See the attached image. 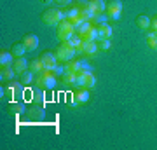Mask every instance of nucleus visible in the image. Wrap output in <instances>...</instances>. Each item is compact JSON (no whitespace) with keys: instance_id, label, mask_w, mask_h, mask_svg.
Listing matches in <instances>:
<instances>
[{"instance_id":"nucleus-1","label":"nucleus","mask_w":157,"mask_h":150,"mask_svg":"<svg viewBox=\"0 0 157 150\" xmlns=\"http://www.w3.org/2000/svg\"><path fill=\"white\" fill-rule=\"evenodd\" d=\"M63 19H67V17H65V12L61 11V7H51V9L42 12V21L49 26H58Z\"/></svg>"},{"instance_id":"nucleus-2","label":"nucleus","mask_w":157,"mask_h":150,"mask_svg":"<svg viewBox=\"0 0 157 150\" xmlns=\"http://www.w3.org/2000/svg\"><path fill=\"white\" fill-rule=\"evenodd\" d=\"M54 52L58 56V61H63V63H68L70 60H73L77 56V49L72 44H68V42H61Z\"/></svg>"},{"instance_id":"nucleus-3","label":"nucleus","mask_w":157,"mask_h":150,"mask_svg":"<svg viewBox=\"0 0 157 150\" xmlns=\"http://www.w3.org/2000/svg\"><path fill=\"white\" fill-rule=\"evenodd\" d=\"M75 37V26L70 19H63L59 25H58V39L61 42H68Z\"/></svg>"},{"instance_id":"nucleus-4","label":"nucleus","mask_w":157,"mask_h":150,"mask_svg":"<svg viewBox=\"0 0 157 150\" xmlns=\"http://www.w3.org/2000/svg\"><path fill=\"white\" fill-rule=\"evenodd\" d=\"M65 68H67V72H75V73L77 72H86V73L93 72V67L87 63L86 58H73L68 63H65Z\"/></svg>"},{"instance_id":"nucleus-5","label":"nucleus","mask_w":157,"mask_h":150,"mask_svg":"<svg viewBox=\"0 0 157 150\" xmlns=\"http://www.w3.org/2000/svg\"><path fill=\"white\" fill-rule=\"evenodd\" d=\"M37 84L39 87L42 89H54L58 84V79H56V73L54 72H40L39 77H37Z\"/></svg>"},{"instance_id":"nucleus-6","label":"nucleus","mask_w":157,"mask_h":150,"mask_svg":"<svg viewBox=\"0 0 157 150\" xmlns=\"http://www.w3.org/2000/svg\"><path fill=\"white\" fill-rule=\"evenodd\" d=\"M40 61H42V67H44L45 72H54V68L58 67V56L56 52H52V51H44L42 54L39 56Z\"/></svg>"},{"instance_id":"nucleus-7","label":"nucleus","mask_w":157,"mask_h":150,"mask_svg":"<svg viewBox=\"0 0 157 150\" xmlns=\"http://www.w3.org/2000/svg\"><path fill=\"white\" fill-rule=\"evenodd\" d=\"M121 12H122V2L121 0H110L107 4V14L110 19L117 21L119 17H121Z\"/></svg>"},{"instance_id":"nucleus-8","label":"nucleus","mask_w":157,"mask_h":150,"mask_svg":"<svg viewBox=\"0 0 157 150\" xmlns=\"http://www.w3.org/2000/svg\"><path fill=\"white\" fill-rule=\"evenodd\" d=\"M98 51H100L98 40H96V42H84V40H82V45L77 49V52H80V54H86V56H94Z\"/></svg>"},{"instance_id":"nucleus-9","label":"nucleus","mask_w":157,"mask_h":150,"mask_svg":"<svg viewBox=\"0 0 157 150\" xmlns=\"http://www.w3.org/2000/svg\"><path fill=\"white\" fill-rule=\"evenodd\" d=\"M12 68H14V72H16V75H23V73L26 72L30 68V63L26 61V58H16L14 60V63H12Z\"/></svg>"},{"instance_id":"nucleus-10","label":"nucleus","mask_w":157,"mask_h":150,"mask_svg":"<svg viewBox=\"0 0 157 150\" xmlns=\"http://www.w3.org/2000/svg\"><path fill=\"white\" fill-rule=\"evenodd\" d=\"M23 44H25V47L28 51H35L37 47H39V37L35 33H26L25 37H23V40H21Z\"/></svg>"},{"instance_id":"nucleus-11","label":"nucleus","mask_w":157,"mask_h":150,"mask_svg":"<svg viewBox=\"0 0 157 150\" xmlns=\"http://www.w3.org/2000/svg\"><path fill=\"white\" fill-rule=\"evenodd\" d=\"M28 119L30 121H42L44 119V108L37 103L35 106H32L28 110Z\"/></svg>"},{"instance_id":"nucleus-12","label":"nucleus","mask_w":157,"mask_h":150,"mask_svg":"<svg viewBox=\"0 0 157 150\" xmlns=\"http://www.w3.org/2000/svg\"><path fill=\"white\" fill-rule=\"evenodd\" d=\"M113 33V28L108 25V23H105V25H100L98 26V40L101 39H110Z\"/></svg>"},{"instance_id":"nucleus-13","label":"nucleus","mask_w":157,"mask_h":150,"mask_svg":"<svg viewBox=\"0 0 157 150\" xmlns=\"http://www.w3.org/2000/svg\"><path fill=\"white\" fill-rule=\"evenodd\" d=\"M16 75L12 65H7V67H0V80L6 82V80H12V77Z\"/></svg>"},{"instance_id":"nucleus-14","label":"nucleus","mask_w":157,"mask_h":150,"mask_svg":"<svg viewBox=\"0 0 157 150\" xmlns=\"http://www.w3.org/2000/svg\"><path fill=\"white\" fill-rule=\"evenodd\" d=\"M73 98L78 101V105H80V103H87V101H89V89L87 87H78V91L73 93Z\"/></svg>"},{"instance_id":"nucleus-15","label":"nucleus","mask_w":157,"mask_h":150,"mask_svg":"<svg viewBox=\"0 0 157 150\" xmlns=\"http://www.w3.org/2000/svg\"><path fill=\"white\" fill-rule=\"evenodd\" d=\"M80 39L84 42H96L98 40V26H91L87 32H84L80 35Z\"/></svg>"},{"instance_id":"nucleus-16","label":"nucleus","mask_w":157,"mask_h":150,"mask_svg":"<svg viewBox=\"0 0 157 150\" xmlns=\"http://www.w3.org/2000/svg\"><path fill=\"white\" fill-rule=\"evenodd\" d=\"M14 56H12L11 51H0V67H7V65H12L14 63Z\"/></svg>"},{"instance_id":"nucleus-17","label":"nucleus","mask_w":157,"mask_h":150,"mask_svg":"<svg viewBox=\"0 0 157 150\" xmlns=\"http://www.w3.org/2000/svg\"><path fill=\"white\" fill-rule=\"evenodd\" d=\"M78 9H80V16L84 17L86 21H93L96 16V12L93 11L89 7V4H84V6H78Z\"/></svg>"},{"instance_id":"nucleus-18","label":"nucleus","mask_w":157,"mask_h":150,"mask_svg":"<svg viewBox=\"0 0 157 150\" xmlns=\"http://www.w3.org/2000/svg\"><path fill=\"white\" fill-rule=\"evenodd\" d=\"M89 7L96 14H101V12H107V4L103 0H89Z\"/></svg>"},{"instance_id":"nucleus-19","label":"nucleus","mask_w":157,"mask_h":150,"mask_svg":"<svg viewBox=\"0 0 157 150\" xmlns=\"http://www.w3.org/2000/svg\"><path fill=\"white\" fill-rule=\"evenodd\" d=\"M26 47H25V44L23 42H14L12 44V47H11V52H12V56L14 58H21V56H25V52H26Z\"/></svg>"},{"instance_id":"nucleus-20","label":"nucleus","mask_w":157,"mask_h":150,"mask_svg":"<svg viewBox=\"0 0 157 150\" xmlns=\"http://www.w3.org/2000/svg\"><path fill=\"white\" fill-rule=\"evenodd\" d=\"M33 80H35V73L32 72L30 68L23 73V75H19V84H21V86H30Z\"/></svg>"},{"instance_id":"nucleus-21","label":"nucleus","mask_w":157,"mask_h":150,"mask_svg":"<svg viewBox=\"0 0 157 150\" xmlns=\"http://www.w3.org/2000/svg\"><path fill=\"white\" fill-rule=\"evenodd\" d=\"M147 44H148V47L154 51H157V32H154V30H147Z\"/></svg>"},{"instance_id":"nucleus-22","label":"nucleus","mask_w":157,"mask_h":150,"mask_svg":"<svg viewBox=\"0 0 157 150\" xmlns=\"http://www.w3.org/2000/svg\"><path fill=\"white\" fill-rule=\"evenodd\" d=\"M136 25H138V28H141L143 32H147V30H150V17L145 16V14H140V16L136 17Z\"/></svg>"},{"instance_id":"nucleus-23","label":"nucleus","mask_w":157,"mask_h":150,"mask_svg":"<svg viewBox=\"0 0 157 150\" xmlns=\"http://www.w3.org/2000/svg\"><path fill=\"white\" fill-rule=\"evenodd\" d=\"M75 79H77V73L75 72L63 73V84H67V86H75Z\"/></svg>"},{"instance_id":"nucleus-24","label":"nucleus","mask_w":157,"mask_h":150,"mask_svg":"<svg viewBox=\"0 0 157 150\" xmlns=\"http://www.w3.org/2000/svg\"><path fill=\"white\" fill-rule=\"evenodd\" d=\"M80 16V9H78V6L75 7H70V9H67V12H65V17L67 19H70V21H73L75 17Z\"/></svg>"},{"instance_id":"nucleus-25","label":"nucleus","mask_w":157,"mask_h":150,"mask_svg":"<svg viewBox=\"0 0 157 150\" xmlns=\"http://www.w3.org/2000/svg\"><path fill=\"white\" fill-rule=\"evenodd\" d=\"M30 70H32L33 73L44 72V67H42V61H40V58H35V60H32V63H30Z\"/></svg>"},{"instance_id":"nucleus-26","label":"nucleus","mask_w":157,"mask_h":150,"mask_svg":"<svg viewBox=\"0 0 157 150\" xmlns=\"http://www.w3.org/2000/svg\"><path fill=\"white\" fill-rule=\"evenodd\" d=\"M108 19H110V17H108V14H105V12H101V14H96L94 16V19H93V25H94V26H100V25H105V23L108 21Z\"/></svg>"},{"instance_id":"nucleus-27","label":"nucleus","mask_w":157,"mask_h":150,"mask_svg":"<svg viewBox=\"0 0 157 150\" xmlns=\"http://www.w3.org/2000/svg\"><path fill=\"white\" fill-rule=\"evenodd\" d=\"M89 73H91V72H89ZM86 79H87V73H86V72H77L75 86H77V87H86Z\"/></svg>"},{"instance_id":"nucleus-28","label":"nucleus","mask_w":157,"mask_h":150,"mask_svg":"<svg viewBox=\"0 0 157 150\" xmlns=\"http://www.w3.org/2000/svg\"><path fill=\"white\" fill-rule=\"evenodd\" d=\"M91 26H94V25H93L91 21H82V23H80V25H78L77 28H75V32H77L78 35H82L84 32H87V30H89Z\"/></svg>"},{"instance_id":"nucleus-29","label":"nucleus","mask_w":157,"mask_h":150,"mask_svg":"<svg viewBox=\"0 0 157 150\" xmlns=\"http://www.w3.org/2000/svg\"><path fill=\"white\" fill-rule=\"evenodd\" d=\"M42 96H44V93H42V87H39L37 89V91H33V93H32V101H35V103H42V101H44V98H42Z\"/></svg>"},{"instance_id":"nucleus-30","label":"nucleus","mask_w":157,"mask_h":150,"mask_svg":"<svg viewBox=\"0 0 157 150\" xmlns=\"http://www.w3.org/2000/svg\"><path fill=\"white\" fill-rule=\"evenodd\" d=\"M11 110L14 112V113H23V112H26V108H25L23 103H16V101H12V103H11Z\"/></svg>"},{"instance_id":"nucleus-31","label":"nucleus","mask_w":157,"mask_h":150,"mask_svg":"<svg viewBox=\"0 0 157 150\" xmlns=\"http://www.w3.org/2000/svg\"><path fill=\"white\" fill-rule=\"evenodd\" d=\"M94 86H96V77H94V73L91 72V73H87V79H86V87L93 89Z\"/></svg>"},{"instance_id":"nucleus-32","label":"nucleus","mask_w":157,"mask_h":150,"mask_svg":"<svg viewBox=\"0 0 157 150\" xmlns=\"http://www.w3.org/2000/svg\"><path fill=\"white\" fill-rule=\"evenodd\" d=\"M98 45H100V51H108L112 47V42H110V39H101L98 40Z\"/></svg>"},{"instance_id":"nucleus-33","label":"nucleus","mask_w":157,"mask_h":150,"mask_svg":"<svg viewBox=\"0 0 157 150\" xmlns=\"http://www.w3.org/2000/svg\"><path fill=\"white\" fill-rule=\"evenodd\" d=\"M54 2H56L59 7H65V6H70V4H72V0H54Z\"/></svg>"},{"instance_id":"nucleus-34","label":"nucleus","mask_w":157,"mask_h":150,"mask_svg":"<svg viewBox=\"0 0 157 150\" xmlns=\"http://www.w3.org/2000/svg\"><path fill=\"white\" fill-rule=\"evenodd\" d=\"M150 28L154 30V32H157V16L150 17Z\"/></svg>"},{"instance_id":"nucleus-35","label":"nucleus","mask_w":157,"mask_h":150,"mask_svg":"<svg viewBox=\"0 0 157 150\" xmlns=\"http://www.w3.org/2000/svg\"><path fill=\"white\" fill-rule=\"evenodd\" d=\"M65 72H67V68L65 67H59V65H58V67L54 68V73H56V75H63Z\"/></svg>"},{"instance_id":"nucleus-36","label":"nucleus","mask_w":157,"mask_h":150,"mask_svg":"<svg viewBox=\"0 0 157 150\" xmlns=\"http://www.w3.org/2000/svg\"><path fill=\"white\" fill-rule=\"evenodd\" d=\"M77 6H84V4H89V0H75Z\"/></svg>"},{"instance_id":"nucleus-37","label":"nucleus","mask_w":157,"mask_h":150,"mask_svg":"<svg viewBox=\"0 0 157 150\" xmlns=\"http://www.w3.org/2000/svg\"><path fill=\"white\" fill-rule=\"evenodd\" d=\"M44 4H51V2H54V0H42Z\"/></svg>"}]
</instances>
